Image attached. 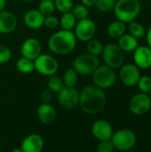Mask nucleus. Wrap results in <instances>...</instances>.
<instances>
[{
  "label": "nucleus",
  "instance_id": "43",
  "mask_svg": "<svg viewBox=\"0 0 151 152\" xmlns=\"http://www.w3.org/2000/svg\"><path fill=\"white\" fill-rule=\"evenodd\" d=\"M138 1H140V2H141V1H145V0H138Z\"/></svg>",
  "mask_w": 151,
  "mask_h": 152
},
{
  "label": "nucleus",
  "instance_id": "2",
  "mask_svg": "<svg viewBox=\"0 0 151 152\" xmlns=\"http://www.w3.org/2000/svg\"><path fill=\"white\" fill-rule=\"evenodd\" d=\"M77 37L72 30L61 29L53 33L48 39V47L55 54L65 55L74 51Z\"/></svg>",
  "mask_w": 151,
  "mask_h": 152
},
{
  "label": "nucleus",
  "instance_id": "36",
  "mask_svg": "<svg viewBox=\"0 0 151 152\" xmlns=\"http://www.w3.org/2000/svg\"><path fill=\"white\" fill-rule=\"evenodd\" d=\"M40 98H41V101L43 103H50L53 100V92L50 91L48 88L44 89L41 92Z\"/></svg>",
  "mask_w": 151,
  "mask_h": 152
},
{
  "label": "nucleus",
  "instance_id": "10",
  "mask_svg": "<svg viewBox=\"0 0 151 152\" xmlns=\"http://www.w3.org/2000/svg\"><path fill=\"white\" fill-rule=\"evenodd\" d=\"M151 109V98L148 94L140 93L135 94L129 102L130 111L137 116L148 113Z\"/></svg>",
  "mask_w": 151,
  "mask_h": 152
},
{
  "label": "nucleus",
  "instance_id": "24",
  "mask_svg": "<svg viewBox=\"0 0 151 152\" xmlns=\"http://www.w3.org/2000/svg\"><path fill=\"white\" fill-rule=\"evenodd\" d=\"M62 80H63L65 86L75 87V86L77 85V80H78V74L77 73V71L72 67L69 68L64 72Z\"/></svg>",
  "mask_w": 151,
  "mask_h": 152
},
{
  "label": "nucleus",
  "instance_id": "20",
  "mask_svg": "<svg viewBox=\"0 0 151 152\" xmlns=\"http://www.w3.org/2000/svg\"><path fill=\"white\" fill-rule=\"evenodd\" d=\"M118 46L125 53L134 52L135 49L139 46L138 39L133 37L131 34H124L118 38Z\"/></svg>",
  "mask_w": 151,
  "mask_h": 152
},
{
  "label": "nucleus",
  "instance_id": "40",
  "mask_svg": "<svg viewBox=\"0 0 151 152\" xmlns=\"http://www.w3.org/2000/svg\"><path fill=\"white\" fill-rule=\"evenodd\" d=\"M12 152H23V151L21 150V148H17V149H14Z\"/></svg>",
  "mask_w": 151,
  "mask_h": 152
},
{
  "label": "nucleus",
  "instance_id": "42",
  "mask_svg": "<svg viewBox=\"0 0 151 152\" xmlns=\"http://www.w3.org/2000/svg\"><path fill=\"white\" fill-rule=\"evenodd\" d=\"M149 94H150V97L151 98V89H150V93H149Z\"/></svg>",
  "mask_w": 151,
  "mask_h": 152
},
{
  "label": "nucleus",
  "instance_id": "16",
  "mask_svg": "<svg viewBox=\"0 0 151 152\" xmlns=\"http://www.w3.org/2000/svg\"><path fill=\"white\" fill-rule=\"evenodd\" d=\"M18 25L16 16L8 11L0 12V34H9L14 31Z\"/></svg>",
  "mask_w": 151,
  "mask_h": 152
},
{
  "label": "nucleus",
  "instance_id": "34",
  "mask_svg": "<svg viewBox=\"0 0 151 152\" xmlns=\"http://www.w3.org/2000/svg\"><path fill=\"white\" fill-rule=\"evenodd\" d=\"M59 25H60V20L56 16H54L53 14V15H50V16H47V17H44V26H45L47 28H49V29H54Z\"/></svg>",
  "mask_w": 151,
  "mask_h": 152
},
{
  "label": "nucleus",
  "instance_id": "9",
  "mask_svg": "<svg viewBox=\"0 0 151 152\" xmlns=\"http://www.w3.org/2000/svg\"><path fill=\"white\" fill-rule=\"evenodd\" d=\"M74 28V34L77 39L82 42H88L93 39L96 33V25L94 21L89 18L78 20Z\"/></svg>",
  "mask_w": 151,
  "mask_h": 152
},
{
  "label": "nucleus",
  "instance_id": "35",
  "mask_svg": "<svg viewBox=\"0 0 151 152\" xmlns=\"http://www.w3.org/2000/svg\"><path fill=\"white\" fill-rule=\"evenodd\" d=\"M115 150L111 140L101 141L97 146V152H113Z\"/></svg>",
  "mask_w": 151,
  "mask_h": 152
},
{
  "label": "nucleus",
  "instance_id": "22",
  "mask_svg": "<svg viewBox=\"0 0 151 152\" xmlns=\"http://www.w3.org/2000/svg\"><path fill=\"white\" fill-rule=\"evenodd\" d=\"M16 68L22 74H29L35 70L34 61L25 57L20 58L16 62Z\"/></svg>",
  "mask_w": 151,
  "mask_h": 152
},
{
  "label": "nucleus",
  "instance_id": "1",
  "mask_svg": "<svg viewBox=\"0 0 151 152\" xmlns=\"http://www.w3.org/2000/svg\"><path fill=\"white\" fill-rule=\"evenodd\" d=\"M107 96L104 90L94 86H85L79 94V105L81 110L87 114H97L106 106Z\"/></svg>",
  "mask_w": 151,
  "mask_h": 152
},
{
  "label": "nucleus",
  "instance_id": "21",
  "mask_svg": "<svg viewBox=\"0 0 151 152\" xmlns=\"http://www.w3.org/2000/svg\"><path fill=\"white\" fill-rule=\"evenodd\" d=\"M125 31H126L125 23L118 20L111 22L107 29L108 35L111 38H117V39H118L121 36L125 34Z\"/></svg>",
  "mask_w": 151,
  "mask_h": 152
},
{
  "label": "nucleus",
  "instance_id": "41",
  "mask_svg": "<svg viewBox=\"0 0 151 152\" xmlns=\"http://www.w3.org/2000/svg\"><path fill=\"white\" fill-rule=\"evenodd\" d=\"M19 1L24 2V3H28V2H31V1H33V0H19Z\"/></svg>",
  "mask_w": 151,
  "mask_h": 152
},
{
  "label": "nucleus",
  "instance_id": "4",
  "mask_svg": "<svg viewBox=\"0 0 151 152\" xmlns=\"http://www.w3.org/2000/svg\"><path fill=\"white\" fill-rule=\"evenodd\" d=\"M101 55L106 65L114 69L121 68L124 65L125 52L117 44H108L104 45Z\"/></svg>",
  "mask_w": 151,
  "mask_h": 152
},
{
  "label": "nucleus",
  "instance_id": "8",
  "mask_svg": "<svg viewBox=\"0 0 151 152\" xmlns=\"http://www.w3.org/2000/svg\"><path fill=\"white\" fill-rule=\"evenodd\" d=\"M33 61L35 70L43 76H53L59 69V63L57 60L47 53H41Z\"/></svg>",
  "mask_w": 151,
  "mask_h": 152
},
{
  "label": "nucleus",
  "instance_id": "23",
  "mask_svg": "<svg viewBox=\"0 0 151 152\" xmlns=\"http://www.w3.org/2000/svg\"><path fill=\"white\" fill-rule=\"evenodd\" d=\"M60 24L62 28V29L65 30H72L76 24H77V19L73 15L71 12L62 13L61 19H60Z\"/></svg>",
  "mask_w": 151,
  "mask_h": 152
},
{
  "label": "nucleus",
  "instance_id": "14",
  "mask_svg": "<svg viewBox=\"0 0 151 152\" xmlns=\"http://www.w3.org/2000/svg\"><path fill=\"white\" fill-rule=\"evenodd\" d=\"M92 133L93 136L100 142L111 140L113 135V128L111 125L103 119L97 120L92 126Z\"/></svg>",
  "mask_w": 151,
  "mask_h": 152
},
{
  "label": "nucleus",
  "instance_id": "3",
  "mask_svg": "<svg viewBox=\"0 0 151 152\" xmlns=\"http://www.w3.org/2000/svg\"><path fill=\"white\" fill-rule=\"evenodd\" d=\"M115 16L125 23L133 21L141 12V3L138 0H118L114 7Z\"/></svg>",
  "mask_w": 151,
  "mask_h": 152
},
{
  "label": "nucleus",
  "instance_id": "18",
  "mask_svg": "<svg viewBox=\"0 0 151 152\" xmlns=\"http://www.w3.org/2000/svg\"><path fill=\"white\" fill-rule=\"evenodd\" d=\"M25 25L31 29H37L44 26V17L36 9L28 10L23 16Z\"/></svg>",
  "mask_w": 151,
  "mask_h": 152
},
{
  "label": "nucleus",
  "instance_id": "15",
  "mask_svg": "<svg viewBox=\"0 0 151 152\" xmlns=\"http://www.w3.org/2000/svg\"><path fill=\"white\" fill-rule=\"evenodd\" d=\"M134 64L139 69H149L151 67V48L149 46H138L133 52Z\"/></svg>",
  "mask_w": 151,
  "mask_h": 152
},
{
  "label": "nucleus",
  "instance_id": "44",
  "mask_svg": "<svg viewBox=\"0 0 151 152\" xmlns=\"http://www.w3.org/2000/svg\"><path fill=\"white\" fill-rule=\"evenodd\" d=\"M123 152H128V151H123Z\"/></svg>",
  "mask_w": 151,
  "mask_h": 152
},
{
  "label": "nucleus",
  "instance_id": "26",
  "mask_svg": "<svg viewBox=\"0 0 151 152\" xmlns=\"http://www.w3.org/2000/svg\"><path fill=\"white\" fill-rule=\"evenodd\" d=\"M65 85L61 77L57 76H51L47 80V88L53 93H59L64 88Z\"/></svg>",
  "mask_w": 151,
  "mask_h": 152
},
{
  "label": "nucleus",
  "instance_id": "6",
  "mask_svg": "<svg viewBox=\"0 0 151 152\" xmlns=\"http://www.w3.org/2000/svg\"><path fill=\"white\" fill-rule=\"evenodd\" d=\"M111 142L115 149L120 151H128L135 146L137 137L133 131L130 129H121L113 134Z\"/></svg>",
  "mask_w": 151,
  "mask_h": 152
},
{
  "label": "nucleus",
  "instance_id": "38",
  "mask_svg": "<svg viewBox=\"0 0 151 152\" xmlns=\"http://www.w3.org/2000/svg\"><path fill=\"white\" fill-rule=\"evenodd\" d=\"M146 39H147V43L149 45V47L151 48V26L150 28L148 29V31L146 32Z\"/></svg>",
  "mask_w": 151,
  "mask_h": 152
},
{
  "label": "nucleus",
  "instance_id": "13",
  "mask_svg": "<svg viewBox=\"0 0 151 152\" xmlns=\"http://www.w3.org/2000/svg\"><path fill=\"white\" fill-rule=\"evenodd\" d=\"M20 53L22 57L34 61L42 53V45L39 40L34 37H28L21 45Z\"/></svg>",
  "mask_w": 151,
  "mask_h": 152
},
{
  "label": "nucleus",
  "instance_id": "12",
  "mask_svg": "<svg viewBox=\"0 0 151 152\" xmlns=\"http://www.w3.org/2000/svg\"><path fill=\"white\" fill-rule=\"evenodd\" d=\"M58 102L64 109H74L79 102V93L75 87L64 86V88L58 93Z\"/></svg>",
  "mask_w": 151,
  "mask_h": 152
},
{
  "label": "nucleus",
  "instance_id": "31",
  "mask_svg": "<svg viewBox=\"0 0 151 152\" xmlns=\"http://www.w3.org/2000/svg\"><path fill=\"white\" fill-rule=\"evenodd\" d=\"M55 9L61 13L71 12L74 4L72 0H54Z\"/></svg>",
  "mask_w": 151,
  "mask_h": 152
},
{
  "label": "nucleus",
  "instance_id": "5",
  "mask_svg": "<svg viewBox=\"0 0 151 152\" xmlns=\"http://www.w3.org/2000/svg\"><path fill=\"white\" fill-rule=\"evenodd\" d=\"M116 79L117 75L114 69L107 65H99L98 68L93 72V85L103 90L111 87L115 84Z\"/></svg>",
  "mask_w": 151,
  "mask_h": 152
},
{
  "label": "nucleus",
  "instance_id": "28",
  "mask_svg": "<svg viewBox=\"0 0 151 152\" xmlns=\"http://www.w3.org/2000/svg\"><path fill=\"white\" fill-rule=\"evenodd\" d=\"M103 44L97 40V39H91L87 42V45H86V50H87V53L92 54V55H94V56H98L100 54L102 53V51H103Z\"/></svg>",
  "mask_w": 151,
  "mask_h": 152
},
{
  "label": "nucleus",
  "instance_id": "19",
  "mask_svg": "<svg viewBox=\"0 0 151 152\" xmlns=\"http://www.w3.org/2000/svg\"><path fill=\"white\" fill-rule=\"evenodd\" d=\"M36 116L41 123L50 125L56 118V110L50 103H42L36 110Z\"/></svg>",
  "mask_w": 151,
  "mask_h": 152
},
{
  "label": "nucleus",
  "instance_id": "32",
  "mask_svg": "<svg viewBox=\"0 0 151 152\" xmlns=\"http://www.w3.org/2000/svg\"><path fill=\"white\" fill-rule=\"evenodd\" d=\"M137 85L142 93H150L151 89V77L150 76H141Z\"/></svg>",
  "mask_w": 151,
  "mask_h": 152
},
{
  "label": "nucleus",
  "instance_id": "29",
  "mask_svg": "<svg viewBox=\"0 0 151 152\" xmlns=\"http://www.w3.org/2000/svg\"><path fill=\"white\" fill-rule=\"evenodd\" d=\"M71 12L73 13L77 20H81L88 18V14H89V11L87 7L84 5L83 4H77L74 5L71 10Z\"/></svg>",
  "mask_w": 151,
  "mask_h": 152
},
{
  "label": "nucleus",
  "instance_id": "39",
  "mask_svg": "<svg viewBox=\"0 0 151 152\" xmlns=\"http://www.w3.org/2000/svg\"><path fill=\"white\" fill-rule=\"evenodd\" d=\"M5 4H6L5 0H0V12L4 11V9L5 7Z\"/></svg>",
  "mask_w": 151,
  "mask_h": 152
},
{
  "label": "nucleus",
  "instance_id": "37",
  "mask_svg": "<svg viewBox=\"0 0 151 152\" xmlns=\"http://www.w3.org/2000/svg\"><path fill=\"white\" fill-rule=\"evenodd\" d=\"M96 1H97V0H81L82 4H83L84 5H85L86 7H91V6L95 5Z\"/></svg>",
  "mask_w": 151,
  "mask_h": 152
},
{
  "label": "nucleus",
  "instance_id": "33",
  "mask_svg": "<svg viewBox=\"0 0 151 152\" xmlns=\"http://www.w3.org/2000/svg\"><path fill=\"white\" fill-rule=\"evenodd\" d=\"M12 58V52L9 47L4 45H0V64L8 62Z\"/></svg>",
  "mask_w": 151,
  "mask_h": 152
},
{
  "label": "nucleus",
  "instance_id": "17",
  "mask_svg": "<svg viewBox=\"0 0 151 152\" xmlns=\"http://www.w3.org/2000/svg\"><path fill=\"white\" fill-rule=\"evenodd\" d=\"M44 139L36 134L28 135L21 143L23 152H42L44 150Z\"/></svg>",
  "mask_w": 151,
  "mask_h": 152
},
{
  "label": "nucleus",
  "instance_id": "11",
  "mask_svg": "<svg viewBox=\"0 0 151 152\" xmlns=\"http://www.w3.org/2000/svg\"><path fill=\"white\" fill-rule=\"evenodd\" d=\"M119 77L125 86L128 87L134 86L138 84V81L141 77L140 69L135 64H124L120 69Z\"/></svg>",
  "mask_w": 151,
  "mask_h": 152
},
{
  "label": "nucleus",
  "instance_id": "27",
  "mask_svg": "<svg viewBox=\"0 0 151 152\" xmlns=\"http://www.w3.org/2000/svg\"><path fill=\"white\" fill-rule=\"evenodd\" d=\"M129 31L130 34L137 39L143 38L146 36V29L143 25L134 20L129 22Z\"/></svg>",
  "mask_w": 151,
  "mask_h": 152
},
{
  "label": "nucleus",
  "instance_id": "30",
  "mask_svg": "<svg viewBox=\"0 0 151 152\" xmlns=\"http://www.w3.org/2000/svg\"><path fill=\"white\" fill-rule=\"evenodd\" d=\"M117 0H97L95 7L101 12H108L114 9Z\"/></svg>",
  "mask_w": 151,
  "mask_h": 152
},
{
  "label": "nucleus",
  "instance_id": "25",
  "mask_svg": "<svg viewBox=\"0 0 151 152\" xmlns=\"http://www.w3.org/2000/svg\"><path fill=\"white\" fill-rule=\"evenodd\" d=\"M55 10L54 1L53 0H41L38 4V11L44 17L53 15Z\"/></svg>",
  "mask_w": 151,
  "mask_h": 152
},
{
  "label": "nucleus",
  "instance_id": "7",
  "mask_svg": "<svg viewBox=\"0 0 151 152\" xmlns=\"http://www.w3.org/2000/svg\"><path fill=\"white\" fill-rule=\"evenodd\" d=\"M99 66V59L97 56L90 53H83L78 55L72 63V68L78 75L86 76L93 74V72Z\"/></svg>",
  "mask_w": 151,
  "mask_h": 152
}]
</instances>
